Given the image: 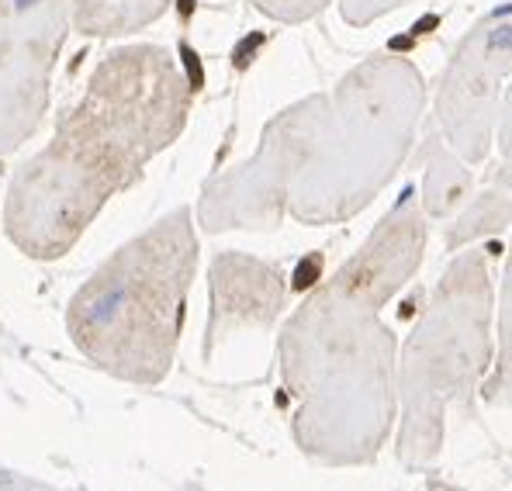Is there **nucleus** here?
<instances>
[{"mask_svg": "<svg viewBox=\"0 0 512 491\" xmlns=\"http://www.w3.org/2000/svg\"><path fill=\"white\" fill-rule=\"evenodd\" d=\"M488 360V274L478 253L447 270L433 308L416 329L405 360L409 402L429 419L485 370Z\"/></svg>", "mask_w": 512, "mask_h": 491, "instance_id": "obj_4", "label": "nucleus"}, {"mask_svg": "<svg viewBox=\"0 0 512 491\" xmlns=\"http://www.w3.org/2000/svg\"><path fill=\"white\" fill-rule=\"evenodd\" d=\"M499 149L502 160L495 166V180L512 191V80L506 83V94H502V111H499Z\"/></svg>", "mask_w": 512, "mask_h": 491, "instance_id": "obj_12", "label": "nucleus"}, {"mask_svg": "<svg viewBox=\"0 0 512 491\" xmlns=\"http://www.w3.org/2000/svg\"><path fill=\"white\" fill-rule=\"evenodd\" d=\"M423 218L412 201H402L388 218L381 222V229L367 239V246L360 249V256H353L350 263L336 274V287L353 298L367 301L371 308H378L381 301H388L398 287L405 284V277L419 267L423 256Z\"/></svg>", "mask_w": 512, "mask_h": 491, "instance_id": "obj_7", "label": "nucleus"}, {"mask_svg": "<svg viewBox=\"0 0 512 491\" xmlns=\"http://www.w3.org/2000/svg\"><path fill=\"white\" fill-rule=\"evenodd\" d=\"M426 87L402 56H371L333 94L308 97L267 125L260 153L229 184L295 187L298 215L364 205L409 153Z\"/></svg>", "mask_w": 512, "mask_h": 491, "instance_id": "obj_2", "label": "nucleus"}, {"mask_svg": "<svg viewBox=\"0 0 512 491\" xmlns=\"http://www.w3.org/2000/svg\"><path fill=\"white\" fill-rule=\"evenodd\" d=\"M468 191V170L457 163V156L447 153L440 135L429 139V170H426V211L443 215L461 194Z\"/></svg>", "mask_w": 512, "mask_h": 491, "instance_id": "obj_10", "label": "nucleus"}, {"mask_svg": "<svg viewBox=\"0 0 512 491\" xmlns=\"http://www.w3.org/2000/svg\"><path fill=\"white\" fill-rule=\"evenodd\" d=\"M250 4L274 21H305L315 18L329 0H250Z\"/></svg>", "mask_w": 512, "mask_h": 491, "instance_id": "obj_11", "label": "nucleus"}, {"mask_svg": "<svg viewBox=\"0 0 512 491\" xmlns=\"http://www.w3.org/2000/svg\"><path fill=\"white\" fill-rule=\"evenodd\" d=\"M215 319L212 332L243 326V322H270L281 312L284 284L267 263L246 256H222L215 263Z\"/></svg>", "mask_w": 512, "mask_h": 491, "instance_id": "obj_8", "label": "nucleus"}, {"mask_svg": "<svg viewBox=\"0 0 512 491\" xmlns=\"http://www.w3.org/2000/svg\"><path fill=\"white\" fill-rule=\"evenodd\" d=\"M194 87L160 45H125L97 63L56 135L18 170L7 232L25 253L52 260L77 243L104 201L132 187L156 153L177 142Z\"/></svg>", "mask_w": 512, "mask_h": 491, "instance_id": "obj_1", "label": "nucleus"}, {"mask_svg": "<svg viewBox=\"0 0 512 491\" xmlns=\"http://www.w3.org/2000/svg\"><path fill=\"white\" fill-rule=\"evenodd\" d=\"M502 336H506V353H502V384L512 388V260L506 270V319H502Z\"/></svg>", "mask_w": 512, "mask_h": 491, "instance_id": "obj_14", "label": "nucleus"}, {"mask_svg": "<svg viewBox=\"0 0 512 491\" xmlns=\"http://www.w3.org/2000/svg\"><path fill=\"white\" fill-rule=\"evenodd\" d=\"M512 80V18H485L454 49L433 115L440 139L464 160L478 163L492 146L502 87Z\"/></svg>", "mask_w": 512, "mask_h": 491, "instance_id": "obj_6", "label": "nucleus"}, {"mask_svg": "<svg viewBox=\"0 0 512 491\" xmlns=\"http://www.w3.org/2000/svg\"><path fill=\"white\" fill-rule=\"evenodd\" d=\"M170 0H73V28L80 35H128L163 18Z\"/></svg>", "mask_w": 512, "mask_h": 491, "instance_id": "obj_9", "label": "nucleus"}, {"mask_svg": "<svg viewBox=\"0 0 512 491\" xmlns=\"http://www.w3.org/2000/svg\"><path fill=\"white\" fill-rule=\"evenodd\" d=\"M409 4L412 0H340V11L343 21H350V25H371L374 18H384V14Z\"/></svg>", "mask_w": 512, "mask_h": 491, "instance_id": "obj_13", "label": "nucleus"}, {"mask_svg": "<svg viewBox=\"0 0 512 491\" xmlns=\"http://www.w3.org/2000/svg\"><path fill=\"white\" fill-rule=\"evenodd\" d=\"M70 21L73 0H0V156L42 125Z\"/></svg>", "mask_w": 512, "mask_h": 491, "instance_id": "obj_5", "label": "nucleus"}, {"mask_svg": "<svg viewBox=\"0 0 512 491\" xmlns=\"http://www.w3.org/2000/svg\"><path fill=\"white\" fill-rule=\"evenodd\" d=\"M198 263L191 211L180 208L111 256L70 305V332L97 367L153 384L170 370Z\"/></svg>", "mask_w": 512, "mask_h": 491, "instance_id": "obj_3", "label": "nucleus"}]
</instances>
